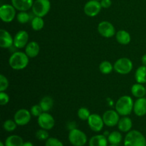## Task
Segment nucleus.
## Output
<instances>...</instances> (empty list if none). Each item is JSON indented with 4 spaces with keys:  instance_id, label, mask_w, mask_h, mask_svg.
Segmentation results:
<instances>
[{
    "instance_id": "obj_1",
    "label": "nucleus",
    "mask_w": 146,
    "mask_h": 146,
    "mask_svg": "<svg viewBox=\"0 0 146 146\" xmlns=\"http://www.w3.org/2000/svg\"><path fill=\"white\" fill-rule=\"evenodd\" d=\"M29 58L26 53L16 51L9 58V64L12 69L22 70L28 66Z\"/></svg>"
},
{
    "instance_id": "obj_2",
    "label": "nucleus",
    "mask_w": 146,
    "mask_h": 146,
    "mask_svg": "<svg viewBox=\"0 0 146 146\" xmlns=\"http://www.w3.org/2000/svg\"><path fill=\"white\" fill-rule=\"evenodd\" d=\"M134 103L133 98L129 96H123L115 104V111L120 115L127 116L130 115L133 110Z\"/></svg>"
},
{
    "instance_id": "obj_3",
    "label": "nucleus",
    "mask_w": 146,
    "mask_h": 146,
    "mask_svg": "<svg viewBox=\"0 0 146 146\" xmlns=\"http://www.w3.org/2000/svg\"><path fill=\"white\" fill-rule=\"evenodd\" d=\"M124 146H146V139L140 131L133 130L127 133L124 139Z\"/></svg>"
},
{
    "instance_id": "obj_4",
    "label": "nucleus",
    "mask_w": 146,
    "mask_h": 146,
    "mask_svg": "<svg viewBox=\"0 0 146 146\" xmlns=\"http://www.w3.org/2000/svg\"><path fill=\"white\" fill-rule=\"evenodd\" d=\"M51 2L49 0H35L32 6V12L35 16L44 17L49 12Z\"/></svg>"
},
{
    "instance_id": "obj_5",
    "label": "nucleus",
    "mask_w": 146,
    "mask_h": 146,
    "mask_svg": "<svg viewBox=\"0 0 146 146\" xmlns=\"http://www.w3.org/2000/svg\"><path fill=\"white\" fill-rule=\"evenodd\" d=\"M68 141L74 146H84L87 143V136L85 133L76 128L69 131Z\"/></svg>"
},
{
    "instance_id": "obj_6",
    "label": "nucleus",
    "mask_w": 146,
    "mask_h": 146,
    "mask_svg": "<svg viewBox=\"0 0 146 146\" xmlns=\"http://www.w3.org/2000/svg\"><path fill=\"white\" fill-rule=\"evenodd\" d=\"M133 64L131 59L128 58H121L117 60L113 66V68L118 74L125 75L128 74L133 69Z\"/></svg>"
},
{
    "instance_id": "obj_7",
    "label": "nucleus",
    "mask_w": 146,
    "mask_h": 146,
    "mask_svg": "<svg viewBox=\"0 0 146 146\" xmlns=\"http://www.w3.org/2000/svg\"><path fill=\"white\" fill-rule=\"evenodd\" d=\"M16 10L12 4H3L0 7V18L5 23L11 22L16 17Z\"/></svg>"
},
{
    "instance_id": "obj_8",
    "label": "nucleus",
    "mask_w": 146,
    "mask_h": 146,
    "mask_svg": "<svg viewBox=\"0 0 146 146\" xmlns=\"http://www.w3.org/2000/svg\"><path fill=\"white\" fill-rule=\"evenodd\" d=\"M37 123L40 128L48 131L54 128L55 120L51 114L47 112H43L37 118Z\"/></svg>"
},
{
    "instance_id": "obj_9",
    "label": "nucleus",
    "mask_w": 146,
    "mask_h": 146,
    "mask_svg": "<svg viewBox=\"0 0 146 146\" xmlns=\"http://www.w3.org/2000/svg\"><path fill=\"white\" fill-rule=\"evenodd\" d=\"M101 9L102 7L99 1L90 0L84 5V11L88 17H94L99 14Z\"/></svg>"
},
{
    "instance_id": "obj_10",
    "label": "nucleus",
    "mask_w": 146,
    "mask_h": 146,
    "mask_svg": "<svg viewBox=\"0 0 146 146\" xmlns=\"http://www.w3.org/2000/svg\"><path fill=\"white\" fill-rule=\"evenodd\" d=\"M98 31L105 38H111L116 34L114 26L108 21H104L99 23L98 26Z\"/></svg>"
},
{
    "instance_id": "obj_11",
    "label": "nucleus",
    "mask_w": 146,
    "mask_h": 146,
    "mask_svg": "<svg viewBox=\"0 0 146 146\" xmlns=\"http://www.w3.org/2000/svg\"><path fill=\"white\" fill-rule=\"evenodd\" d=\"M31 112L24 108H21L17 111L14 115V121L19 126L27 125L31 121Z\"/></svg>"
},
{
    "instance_id": "obj_12",
    "label": "nucleus",
    "mask_w": 146,
    "mask_h": 146,
    "mask_svg": "<svg viewBox=\"0 0 146 146\" xmlns=\"http://www.w3.org/2000/svg\"><path fill=\"white\" fill-rule=\"evenodd\" d=\"M104 124L108 127H114L118 125L120 120V115L116 111L108 110L103 115Z\"/></svg>"
},
{
    "instance_id": "obj_13",
    "label": "nucleus",
    "mask_w": 146,
    "mask_h": 146,
    "mask_svg": "<svg viewBox=\"0 0 146 146\" xmlns=\"http://www.w3.org/2000/svg\"><path fill=\"white\" fill-rule=\"evenodd\" d=\"M87 121H88V126L94 132L101 131L104 128V125H105L102 117L96 113L91 114Z\"/></svg>"
},
{
    "instance_id": "obj_14",
    "label": "nucleus",
    "mask_w": 146,
    "mask_h": 146,
    "mask_svg": "<svg viewBox=\"0 0 146 146\" xmlns=\"http://www.w3.org/2000/svg\"><path fill=\"white\" fill-rule=\"evenodd\" d=\"M29 34L24 30H21L15 34L14 46L17 48H22L28 44Z\"/></svg>"
},
{
    "instance_id": "obj_15",
    "label": "nucleus",
    "mask_w": 146,
    "mask_h": 146,
    "mask_svg": "<svg viewBox=\"0 0 146 146\" xmlns=\"http://www.w3.org/2000/svg\"><path fill=\"white\" fill-rule=\"evenodd\" d=\"M14 45V38L5 29L0 30V46L3 48H11Z\"/></svg>"
},
{
    "instance_id": "obj_16",
    "label": "nucleus",
    "mask_w": 146,
    "mask_h": 146,
    "mask_svg": "<svg viewBox=\"0 0 146 146\" xmlns=\"http://www.w3.org/2000/svg\"><path fill=\"white\" fill-rule=\"evenodd\" d=\"M11 4L19 11H27L32 8L34 0H11Z\"/></svg>"
},
{
    "instance_id": "obj_17",
    "label": "nucleus",
    "mask_w": 146,
    "mask_h": 146,
    "mask_svg": "<svg viewBox=\"0 0 146 146\" xmlns=\"http://www.w3.org/2000/svg\"><path fill=\"white\" fill-rule=\"evenodd\" d=\"M133 111L137 116H144L146 115V98H140L135 101L133 106Z\"/></svg>"
},
{
    "instance_id": "obj_18",
    "label": "nucleus",
    "mask_w": 146,
    "mask_h": 146,
    "mask_svg": "<svg viewBox=\"0 0 146 146\" xmlns=\"http://www.w3.org/2000/svg\"><path fill=\"white\" fill-rule=\"evenodd\" d=\"M40 52L39 44L36 41H31L26 46L25 53L29 58H35Z\"/></svg>"
},
{
    "instance_id": "obj_19",
    "label": "nucleus",
    "mask_w": 146,
    "mask_h": 146,
    "mask_svg": "<svg viewBox=\"0 0 146 146\" xmlns=\"http://www.w3.org/2000/svg\"><path fill=\"white\" fill-rule=\"evenodd\" d=\"M118 128L123 133H128L131 131L133 126L132 120L128 116H123L120 118L118 123Z\"/></svg>"
},
{
    "instance_id": "obj_20",
    "label": "nucleus",
    "mask_w": 146,
    "mask_h": 146,
    "mask_svg": "<svg viewBox=\"0 0 146 146\" xmlns=\"http://www.w3.org/2000/svg\"><path fill=\"white\" fill-rule=\"evenodd\" d=\"M108 138L104 135H96L93 136L88 141L89 146H108Z\"/></svg>"
},
{
    "instance_id": "obj_21",
    "label": "nucleus",
    "mask_w": 146,
    "mask_h": 146,
    "mask_svg": "<svg viewBox=\"0 0 146 146\" xmlns=\"http://www.w3.org/2000/svg\"><path fill=\"white\" fill-rule=\"evenodd\" d=\"M115 38L120 44L127 45L131 41V36L128 31L125 30H120L115 34Z\"/></svg>"
},
{
    "instance_id": "obj_22",
    "label": "nucleus",
    "mask_w": 146,
    "mask_h": 146,
    "mask_svg": "<svg viewBox=\"0 0 146 146\" xmlns=\"http://www.w3.org/2000/svg\"><path fill=\"white\" fill-rule=\"evenodd\" d=\"M131 94L135 98H143L146 94V88L143 84L136 83L131 87Z\"/></svg>"
},
{
    "instance_id": "obj_23",
    "label": "nucleus",
    "mask_w": 146,
    "mask_h": 146,
    "mask_svg": "<svg viewBox=\"0 0 146 146\" xmlns=\"http://www.w3.org/2000/svg\"><path fill=\"white\" fill-rule=\"evenodd\" d=\"M24 141L21 136L17 135H11L7 137L5 140L6 146H23Z\"/></svg>"
},
{
    "instance_id": "obj_24",
    "label": "nucleus",
    "mask_w": 146,
    "mask_h": 146,
    "mask_svg": "<svg viewBox=\"0 0 146 146\" xmlns=\"http://www.w3.org/2000/svg\"><path fill=\"white\" fill-rule=\"evenodd\" d=\"M39 105L44 112H48L54 106V100L49 96H45L41 99Z\"/></svg>"
},
{
    "instance_id": "obj_25",
    "label": "nucleus",
    "mask_w": 146,
    "mask_h": 146,
    "mask_svg": "<svg viewBox=\"0 0 146 146\" xmlns=\"http://www.w3.org/2000/svg\"><path fill=\"white\" fill-rule=\"evenodd\" d=\"M135 81L138 84H143L146 83V66H141L137 68L135 74Z\"/></svg>"
},
{
    "instance_id": "obj_26",
    "label": "nucleus",
    "mask_w": 146,
    "mask_h": 146,
    "mask_svg": "<svg viewBox=\"0 0 146 146\" xmlns=\"http://www.w3.org/2000/svg\"><path fill=\"white\" fill-rule=\"evenodd\" d=\"M107 138H108V143L110 144L118 145L122 141L123 137L121 133L118 132V131H113L108 135Z\"/></svg>"
},
{
    "instance_id": "obj_27",
    "label": "nucleus",
    "mask_w": 146,
    "mask_h": 146,
    "mask_svg": "<svg viewBox=\"0 0 146 146\" xmlns=\"http://www.w3.org/2000/svg\"><path fill=\"white\" fill-rule=\"evenodd\" d=\"M31 28L34 31H40L44 27V21L42 17H34L31 21Z\"/></svg>"
},
{
    "instance_id": "obj_28",
    "label": "nucleus",
    "mask_w": 146,
    "mask_h": 146,
    "mask_svg": "<svg viewBox=\"0 0 146 146\" xmlns=\"http://www.w3.org/2000/svg\"><path fill=\"white\" fill-rule=\"evenodd\" d=\"M113 69V66L108 61H102L99 65V70L103 74H111Z\"/></svg>"
},
{
    "instance_id": "obj_29",
    "label": "nucleus",
    "mask_w": 146,
    "mask_h": 146,
    "mask_svg": "<svg viewBox=\"0 0 146 146\" xmlns=\"http://www.w3.org/2000/svg\"><path fill=\"white\" fill-rule=\"evenodd\" d=\"M77 115L78 117L82 121H88V118L91 115V113H90L89 110L86 107H81L78 110L77 112Z\"/></svg>"
},
{
    "instance_id": "obj_30",
    "label": "nucleus",
    "mask_w": 146,
    "mask_h": 146,
    "mask_svg": "<svg viewBox=\"0 0 146 146\" xmlns=\"http://www.w3.org/2000/svg\"><path fill=\"white\" fill-rule=\"evenodd\" d=\"M17 125H17V123L14 121V120L12 121V120L9 119L4 121V123H3V128H4V129L6 131H7V132H12V131H15Z\"/></svg>"
},
{
    "instance_id": "obj_31",
    "label": "nucleus",
    "mask_w": 146,
    "mask_h": 146,
    "mask_svg": "<svg viewBox=\"0 0 146 146\" xmlns=\"http://www.w3.org/2000/svg\"><path fill=\"white\" fill-rule=\"evenodd\" d=\"M30 19V16L27 11H20L18 14H17V21L20 23V24H27Z\"/></svg>"
},
{
    "instance_id": "obj_32",
    "label": "nucleus",
    "mask_w": 146,
    "mask_h": 146,
    "mask_svg": "<svg viewBox=\"0 0 146 146\" xmlns=\"http://www.w3.org/2000/svg\"><path fill=\"white\" fill-rule=\"evenodd\" d=\"M36 138L39 141H46L49 138V134L47 130L41 128L36 132Z\"/></svg>"
},
{
    "instance_id": "obj_33",
    "label": "nucleus",
    "mask_w": 146,
    "mask_h": 146,
    "mask_svg": "<svg viewBox=\"0 0 146 146\" xmlns=\"http://www.w3.org/2000/svg\"><path fill=\"white\" fill-rule=\"evenodd\" d=\"M45 146H64V144L56 138H48L46 141Z\"/></svg>"
},
{
    "instance_id": "obj_34",
    "label": "nucleus",
    "mask_w": 146,
    "mask_h": 146,
    "mask_svg": "<svg viewBox=\"0 0 146 146\" xmlns=\"http://www.w3.org/2000/svg\"><path fill=\"white\" fill-rule=\"evenodd\" d=\"M9 86V81L3 74L0 75V92L5 91Z\"/></svg>"
},
{
    "instance_id": "obj_35",
    "label": "nucleus",
    "mask_w": 146,
    "mask_h": 146,
    "mask_svg": "<svg viewBox=\"0 0 146 146\" xmlns=\"http://www.w3.org/2000/svg\"><path fill=\"white\" fill-rule=\"evenodd\" d=\"M30 112H31V115H34V116L38 117L43 112H44V111H43L42 108H41V107L40 106V105L38 104V105L33 106L31 108Z\"/></svg>"
},
{
    "instance_id": "obj_36",
    "label": "nucleus",
    "mask_w": 146,
    "mask_h": 146,
    "mask_svg": "<svg viewBox=\"0 0 146 146\" xmlns=\"http://www.w3.org/2000/svg\"><path fill=\"white\" fill-rule=\"evenodd\" d=\"M9 101V96L7 93L4 91H1L0 92V105L5 106Z\"/></svg>"
},
{
    "instance_id": "obj_37",
    "label": "nucleus",
    "mask_w": 146,
    "mask_h": 146,
    "mask_svg": "<svg viewBox=\"0 0 146 146\" xmlns=\"http://www.w3.org/2000/svg\"><path fill=\"white\" fill-rule=\"evenodd\" d=\"M101 4L102 8L104 9H108L112 4V1L111 0H101Z\"/></svg>"
},
{
    "instance_id": "obj_38",
    "label": "nucleus",
    "mask_w": 146,
    "mask_h": 146,
    "mask_svg": "<svg viewBox=\"0 0 146 146\" xmlns=\"http://www.w3.org/2000/svg\"><path fill=\"white\" fill-rule=\"evenodd\" d=\"M141 61H142V64L143 66H146V54H144L142 58H141Z\"/></svg>"
},
{
    "instance_id": "obj_39",
    "label": "nucleus",
    "mask_w": 146,
    "mask_h": 146,
    "mask_svg": "<svg viewBox=\"0 0 146 146\" xmlns=\"http://www.w3.org/2000/svg\"><path fill=\"white\" fill-rule=\"evenodd\" d=\"M23 146H34L33 143L31 142H29V141H27V142H24V144H23Z\"/></svg>"
},
{
    "instance_id": "obj_40",
    "label": "nucleus",
    "mask_w": 146,
    "mask_h": 146,
    "mask_svg": "<svg viewBox=\"0 0 146 146\" xmlns=\"http://www.w3.org/2000/svg\"><path fill=\"white\" fill-rule=\"evenodd\" d=\"M0 146H6V145L3 142H0Z\"/></svg>"
},
{
    "instance_id": "obj_41",
    "label": "nucleus",
    "mask_w": 146,
    "mask_h": 146,
    "mask_svg": "<svg viewBox=\"0 0 146 146\" xmlns=\"http://www.w3.org/2000/svg\"><path fill=\"white\" fill-rule=\"evenodd\" d=\"M108 146H118V145H111H111H108Z\"/></svg>"
},
{
    "instance_id": "obj_42",
    "label": "nucleus",
    "mask_w": 146,
    "mask_h": 146,
    "mask_svg": "<svg viewBox=\"0 0 146 146\" xmlns=\"http://www.w3.org/2000/svg\"><path fill=\"white\" fill-rule=\"evenodd\" d=\"M96 1H101V0H96Z\"/></svg>"
},
{
    "instance_id": "obj_43",
    "label": "nucleus",
    "mask_w": 146,
    "mask_h": 146,
    "mask_svg": "<svg viewBox=\"0 0 146 146\" xmlns=\"http://www.w3.org/2000/svg\"><path fill=\"white\" fill-rule=\"evenodd\" d=\"M145 88H146V87H145Z\"/></svg>"
}]
</instances>
